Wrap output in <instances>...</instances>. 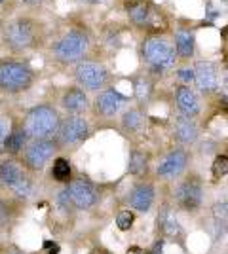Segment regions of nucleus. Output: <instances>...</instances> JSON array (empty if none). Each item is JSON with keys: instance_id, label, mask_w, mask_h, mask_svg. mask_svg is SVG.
I'll use <instances>...</instances> for the list:
<instances>
[{"instance_id": "obj_1", "label": "nucleus", "mask_w": 228, "mask_h": 254, "mask_svg": "<svg viewBox=\"0 0 228 254\" xmlns=\"http://www.w3.org/2000/svg\"><path fill=\"white\" fill-rule=\"evenodd\" d=\"M59 112L52 105H36L33 106L25 118H23V129L31 140H42V138H55L59 126H61Z\"/></svg>"}, {"instance_id": "obj_2", "label": "nucleus", "mask_w": 228, "mask_h": 254, "mask_svg": "<svg viewBox=\"0 0 228 254\" xmlns=\"http://www.w3.org/2000/svg\"><path fill=\"white\" fill-rule=\"evenodd\" d=\"M89 34L80 27H73L65 31L52 46V55L63 64H78L84 61V57L89 52Z\"/></svg>"}, {"instance_id": "obj_3", "label": "nucleus", "mask_w": 228, "mask_h": 254, "mask_svg": "<svg viewBox=\"0 0 228 254\" xmlns=\"http://www.w3.org/2000/svg\"><path fill=\"white\" fill-rule=\"evenodd\" d=\"M34 84V70L21 59H0V91L17 95Z\"/></svg>"}, {"instance_id": "obj_4", "label": "nucleus", "mask_w": 228, "mask_h": 254, "mask_svg": "<svg viewBox=\"0 0 228 254\" xmlns=\"http://www.w3.org/2000/svg\"><path fill=\"white\" fill-rule=\"evenodd\" d=\"M38 38H40V27L34 19L29 17L13 19L6 23V27L2 29V40L11 52H25L36 46Z\"/></svg>"}, {"instance_id": "obj_5", "label": "nucleus", "mask_w": 228, "mask_h": 254, "mask_svg": "<svg viewBox=\"0 0 228 254\" xmlns=\"http://www.w3.org/2000/svg\"><path fill=\"white\" fill-rule=\"evenodd\" d=\"M141 57L158 74H163L165 70L173 68L175 61L179 59L175 48L163 36H149L147 40H143Z\"/></svg>"}, {"instance_id": "obj_6", "label": "nucleus", "mask_w": 228, "mask_h": 254, "mask_svg": "<svg viewBox=\"0 0 228 254\" xmlns=\"http://www.w3.org/2000/svg\"><path fill=\"white\" fill-rule=\"evenodd\" d=\"M91 135L89 122L82 114H67L61 120L59 131L55 135L54 142L59 150H76L80 148Z\"/></svg>"}, {"instance_id": "obj_7", "label": "nucleus", "mask_w": 228, "mask_h": 254, "mask_svg": "<svg viewBox=\"0 0 228 254\" xmlns=\"http://www.w3.org/2000/svg\"><path fill=\"white\" fill-rule=\"evenodd\" d=\"M75 80L86 91H103L109 84V70L103 63L84 59L75 66Z\"/></svg>"}, {"instance_id": "obj_8", "label": "nucleus", "mask_w": 228, "mask_h": 254, "mask_svg": "<svg viewBox=\"0 0 228 254\" xmlns=\"http://www.w3.org/2000/svg\"><path fill=\"white\" fill-rule=\"evenodd\" d=\"M57 144L54 142V138H42V140H31L27 146H25V152H23V163L29 171H42L50 159L55 156L57 152Z\"/></svg>"}, {"instance_id": "obj_9", "label": "nucleus", "mask_w": 228, "mask_h": 254, "mask_svg": "<svg viewBox=\"0 0 228 254\" xmlns=\"http://www.w3.org/2000/svg\"><path fill=\"white\" fill-rule=\"evenodd\" d=\"M126 13H128L130 21L135 27H139V29H160V25H163L158 11L145 0H131V2H128Z\"/></svg>"}, {"instance_id": "obj_10", "label": "nucleus", "mask_w": 228, "mask_h": 254, "mask_svg": "<svg viewBox=\"0 0 228 254\" xmlns=\"http://www.w3.org/2000/svg\"><path fill=\"white\" fill-rule=\"evenodd\" d=\"M128 103H130V97L120 93L116 87H105L95 97L93 110L99 118H114Z\"/></svg>"}, {"instance_id": "obj_11", "label": "nucleus", "mask_w": 228, "mask_h": 254, "mask_svg": "<svg viewBox=\"0 0 228 254\" xmlns=\"http://www.w3.org/2000/svg\"><path fill=\"white\" fill-rule=\"evenodd\" d=\"M67 191H69V197H71V201L76 209L87 211L97 203V190L87 179L71 180L69 186H67Z\"/></svg>"}, {"instance_id": "obj_12", "label": "nucleus", "mask_w": 228, "mask_h": 254, "mask_svg": "<svg viewBox=\"0 0 228 254\" xmlns=\"http://www.w3.org/2000/svg\"><path fill=\"white\" fill-rule=\"evenodd\" d=\"M186 163H188V154L183 148H173L171 152H167L163 159L158 163V169L156 175L163 180H171L177 179L183 171L186 169Z\"/></svg>"}, {"instance_id": "obj_13", "label": "nucleus", "mask_w": 228, "mask_h": 254, "mask_svg": "<svg viewBox=\"0 0 228 254\" xmlns=\"http://www.w3.org/2000/svg\"><path fill=\"white\" fill-rule=\"evenodd\" d=\"M175 197L179 205L186 209V211H196L202 199H204V191H202V184L198 179H186L185 182L179 184V188L175 191Z\"/></svg>"}, {"instance_id": "obj_14", "label": "nucleus", "mask_w": 228, "mask_h": 254, "mask_svg": "<svg viewBox=\"0 0 228 254\" xmlns=\"http://www.w3.org/2000/svg\"><path fill=\"white\" fill-rule=\"evenodd\" d=\"M196 85L202 93H213L219 85L217 66L211 61H198L194 66Z\"/></svg>"}, {"instance_id": "obj_15", "label": "nucleus", "mask_w": 228, "mask_h": 254, "mask_svg": "<svg viewBox=\"0 0 228 254\" xmlns=\"http://www.w3.org/2000/svg\"><path fill=\"white\" fill-rule=\"evenodd\" d=\"M175 101L179 112L186 118H196L200 114V99L196 95V91L190 85H179L175 89Z\"/></svg>"}, {"instance_id": "obj_16", "label": "nucleus", "mask_w": 228, "mask_h": 254, "mask_svg": "<svg viewBox=\"0 0 228 254\" xmlns=\"http://www.w3.org/2000/svg\"><path fill=\"white\" fill-rule=\"evenodd\" d=\"M61 106L67 110V114H84L89 106V99L86 95V89L78 87H69L61 97Z\"/></svg>"}, {"instance_id": "obj_17", "label": "nucleus", "mask_w": 228, "mask_h": 254, "mask_svg": "<svg viewBox=\"0 0 228 254\" xmlns=\"http://www.w3.org/2000/svg\"><path fill=\"white\" fill-rule=\"evenodd\" d=\"M196 50V32L190 27H179L175 31V52L179 59H190Z\"/></svg>"}, {"instance_id": "obj_18", "label": "nucleus", "mask_w": 228, "mask_h": 254, "mask_svg": "<svg viewBox=\"0 0 228 254\" xmlns=\"http://www.w3.org/2000/svg\"><path fill=\"white\" fill-rule=\"evenodd\" d=\"M154 203V188L151 184H137L130 193V205L139 212H149Z\"/></svg>"}, {"instance_id": "obj_19", "label": "nucleus", "mask_w": 228, "mask_h": 254, "mask_svg": "<svg viewBox=\"0 0 228 254\" xmlns=\"http://www.w3.org/2000/svg\"><path fill=\"white\" fill-rule=\"evenodd\" d=\"M173 131L177 140L183 142V144H194L198 140V127L194 124V118H186L181 114L175 120Z\"/></svg>"}, {"instance_id": "obj_20", "label": "nucleus", "mask_w": 228, "mask_h": 254, "mask_svg": "<svg viewBox=\"0 0 228 254\" xmlns=\"http://www.w3.org/2000/svg\"><path fill=\"white\" fill-rule=\"evenodd\" d=\"M25 177H27V175L23 173L21 165H19L17 161H13V159H4V161H0V182H2L4 186L13 188V186H17Z\"/></svg>"}, {"instance_id": "obj_21", "label": "nucleus", "mask_w": 228, "mask_h": 254, "mask_svg": "<svg viewBox=\"0 0 228 254\" xmlns=\"http://www.w3.org/2000/svg\"><path fill=\"white\" fill-rule=\"evenodd\" d=\"M29 140H31V138L27 137V133H25L23 126L11 127L10 135H8V138H6V144H4V152H8V154H11V156H15V154H19V152L27 146Z\"/></svg>"}, {"instance_id": "obj_22", "label": "nucleus", "mask_w": 228, "mask_h": 254, "mask_svg": "<svg viewBox=\"0 0 228 254\" xmlns=\"http://www.w3.org/2000/svg\"><path fill=\"white\" fill-rule=\"evenodd\" d=\"M160 228H162V232L167 235V237H171V239H177V237H183V228H181V224L175 220V216L171 214V211L167 209V207H163L162 212H160Z\"/></svg>"}, {"instance_id": "obj_23", "label": "nucleus", "mask_w": 228, "mask_h": 254, "mask_svg": "<svg viewBox=\"0 0 228 254\" xmlns=\"http://www.w3.org/2000/svg\"><path fill=\"white\" fill-rule=\"evenodd\" d=\"M145 126V118L139 108H128L122 116V127L128 131V133H137L141 131Z\"/></svg>"}, {"instance_id": "obj_24", "label": "nucleus", "mask_w": 228, "mask_h": 254, "mask_svg": "<svg viewBox=\"0 0 228 254\" xmlns=\"http://www.w3.org/2000/svg\"><path fill=\"white\" fill-rule=\"evenodd\" d=\"M133 95L139 101V105H145L152 95V82L145 76H137L133 80Z\"/></svg>"}, {"instance_id": "obj_25", "label": "nucleus", "mask_w": 228, "mask_h": 254, "mask_svg": "<svg viewBox=\"0 0 228 254\" xmlns=\"http://www.w3.org/2000/svg\"><path fill=\"white\" fill-rule=\"evenodd\" d=\"M149 167V158L141 150H133L130 154V161H128V171L131 175H143Z\"/></svg>"}, {"instance_id": "obj_26", "label": "nucleus", "mask_w": 228, "mask_h": 254, "mask_svg": "<svg viewBox=\"0 0 228 254\" xmlns=\"http://www.w3.org/2000/svg\"><path fill=\"white\" fill-rule=\"evenodd\" d=\"M71 163L69 159L65 158H57L54 161V167H52V177H54L57 182H67L71 179Z\"/></svg>"}, {"instance_id": "obj_27", "label": "nucleus", "mask_w": 228, "mask_h": 254, "mask_svg": "<svg viewBox=\"0 0 228 254\" xmlns=\"http://www.w3.org/2000/svg\"><path fill=\"white\" fill-rule=\"evenodd\" d=\"M33 188H34L33 180L29 179V177H25L17 186H13V188H11V191H13L17 197H23V199H25V197H29V195L33 193Z\"/></svg>"}, {"instance_id": "obj_28", "label": "nucleus", "mask_w": 228, "mask_h": 254, "mask_svg": "<svg viewBox=\"0 0 228 254\" xmlns=\"http://www.w3.org/2000/svg\"><path fill=\"white\" fill-rule=\"evenodd\" d=\"M133 222H135V216H133L131 211L118 212V216H116V226H118L122 232H128L131 226H133Z\"/></svg>"}, {"instance_id": "obj_29", "label": "nucleus", "mask_w": 228, "mask_h": 254, "mask_svg": "<svg viewBox=\"0 0 228 254\" xmlns=\"http://www.w3.org/2000/svg\"><path fill=\"white\" fill-rule=\"evenodd\" d=\"M213 175L221 179V177H227L228 175V158L227 156H217L215 161H213Z\"/></svg>"}, {"instance_id": "obj_30", "label": "nucleus", "mask_w": 228, "mask_h": 254, "mask_svg": "<svg viewBox=\"0 0 228 254\" xmlns=\"http://www.w3.org/2000/svg\"><path fill=\"white\" fill-rule=\"evenodd\" d=\"M213 218L225 224L228 220V201H217L213 205Z\"/></svg>"}, {"instance_id": "obj_31", "label": "nucleus", "mask_w": 228, "mask_h": 254, "mask_svg": "<svg viewBox=\"0 0 228 254\" xmlns=\"http://www.w3.org/2000/svg\"><path fill=\"white\" fill-rule=\"evenodd\" d=\"M10 131H11L10 122L6 118H0V154L4 152V144H6V138L10 135Z\"/></svg>"}, {"instance_id": "obj_32", "label": "nucleus", "mask_w": 228, "mask_h": 254, "mask_svg": "<svg viewBox=\"0 0 228 254\" xmlns=\"http://www.w3.org/2000/svg\"><path fill=\"white\" fill-rule=\"evenodd\" d=\"M227 11V4H221V6H215V2H207L206 6V13L209 19H215L219 17L221 13H225Z\"/></svg>"}, {"instance_id": "obj_33", "label": "nucleus", "mask_w": 228, "mask_h": 254, "mask_svg": "<svg viewBox=\"0 0 228 254\" xmlns=\"http://www.w3.org/2000/svg\"><path fill=\"white\" fill-rule=\"evenodd\" d=\"M177 78L183 82V85L192 84V82H196L194 68H179V70H177Z\"/></svg>"}, {"instance_id": "obj_34", "label": "nucleus", "mask_w": 228, "mask_h": 254, "mask_svg": "<svg viewBox=\"0 0 228 254\" xmlns=\"http://www.w3.org/2000/svg\"><path fill=\"white\" fill-rule=\"evenodd\" d=\"M10 216L11 214H10V207H8V203L4 201V199H0V228L10 222Z\"/></svg>"}, {"instance_id": "obj_35", "label": "nucleus", "mask_w": 228, "mask_h": 254, "mask_svg": "<svg viewBox=\"0 0 228 254\" xmlns=\"http://www.w3.org/2000/svg\"><path fill=\"white\" fill-rule=\"evenodd\" d=\"M57 203H59V207H61V209H65V211H69V209H73V207H75L73 201H71V197H69L67 188L63 191H59V195H57Z\"/></svg>"}, {"instance_id": "obj_36", "label": "nucleus", "mask_w": 228, "mask_h": 254, "mask_svg": "<svg viewBox=\"0 0 228 254\" xmlns=\"http://www.w3.org/2000/svg\"><path fill=\"white\" fill-rule=\"evenodd\" d=\"M48 254H59V245H55L54 249H50V251H46Z\"/></svg>"}, {"instance_id": "obj_37", "label": "nucleus", "mask_w": 228, "mask_h": 254, "mask_svg": "<svg viewBox=\"0 0 228 254\" xmlns=\"http://www.w3.org/2000/svg\"><path fill=\"white\" fill-rule=\"evenodd\" d=\"M82 2H87V4H99V2H105V0H82Z\"/></svg>"}, {"instance_id": "obj_38", "label": "nucleus", "mask_w": 228, "mask_h": 254, "mask_svg": "<svg viewBox=\"0 0 228 254\" xmlns=\"http://www.w3.org/2000/svg\"><path fill=\"white\" fill-rule=\"evenodd\" d=\"M25 2H29V4H40L44 0H25Z\"/></svg>"}, {"instance_id": "obj_39", "label": "nucleus", "mask_w": 228, "mask_h": 254, "mask_svg": "<svg viewBox=\"0 0 228 254\" xmlns=\"http://www.w3.org/2000/svg\"><path fill=\"white\" fill-rule=\"evenodd\" d=\"M223 101H225V103H227V105H228V91H227V93H225V97H223Z\"/></svg>"}, {"instance_id": "obj_40", "label": "nucleus", "mask_w": 228, "mask_h": 254, "mask_svg": "<svg viewBox=\"0 0 228 254\" xmlns=\"http://www.w3.org/2000/svg\"><path fill=\"white\" fill-rule=\"evenodd\" d=\"M225 80H227V84H228V66H227V70H225Z\"/></svg>"}, {"instance_id": "obj_41", "label": "nucleus", "mask_w": 228, "mask_h": 254, "mask_svg": "<svg viewBox=\"0 0 228 254\" xmlns=\"http://www.w3.org/2000/svg\"><path fill=\"white\" fill-rule=\"evenodd\" d=\"M2 2H4V0H0V4H2Z\"/></svg>"}, {"instance_id": "obj_42", "label": "nucleus", "mask_w": 228, "mask_h": 254, "mask_svg": "<svg viewBox=\"0 0 228 254\" xmlns=\"http://www.w3.org/2000/svg\"><path fill=\"white\" fill-rule=\"evenodd\" d=\"M223 2H227V0H223Z\"/></svg>"}, {"instance_id": "obj_43", "label": "nucleus", "mask_w": 228, "mask_h": 254, "mask_svg": "<svg viewBox=\"0 0 228 254\" xmlns=\"http://www.w3.org/2000/svg\"><path fill=\"white\" fill-rule=\"evenodd\" d=\"M15 254H19V253H15Z\"/></svg>"}, {"instance_id": "obj_44", "label": "nucleus", "mask_w": 228, "mask_h": 254, "mask_svg": "<svg viewBox=\"0 0 228 254\" xmlns=\"http://www.w3.org/2000/svg\"><path fill=\"white\" fill-rule=\"evenodd\" d=\"M141 254H145V253H141Z\"/></svg>"}]
</instances>
